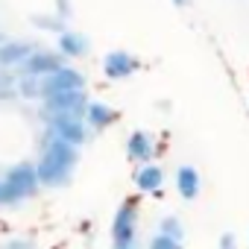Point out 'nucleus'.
Instances as JSON below:
<instances>
[{"mask_svg": "<svg viewBox=\"0 0 249 249\" xmlns=\"http://www.w3.org/2000/svg\"><path fill=\"white\" fill-rule=\"evenodd\" d=\"M79 164V147H71L53 135H41V153L36 161V173L41 188H65Z\"/></svg>", "mask_w": 249, "mask_h": 249, "instance_id": "obj_1", "label": "nucleus"}, {"mask_svg": "<svg viewBox=\"0 0 249 249\" xmlns=\"http://www.w3.org/2000/svg\"><path fill=\"white\" fill-rule=\"evenodd\" d=\"M41 182L36 173V161H18L0 176V208H18L38 194Z\"/></svg>", "mask_w": 249, "mask_h": 249, "instance_id": "obj_2", "label": "nucleus"}, {"mask_svg": "<svg viewBox=\"0 0 249 249\" xmlns=\"http://www.w3.org/2000/svg\"><path fill=\"white\" fill-rule=\"evenodd\" d=\"M88 103L91 100H88L85 91H68V94H56V97L41 100L38 114H41L44 123H53V120H82Z\"/></svg>", "mask_w": 249, "mask_h": 249, "instance_id": "obj_3", "label": "nucleus"}, {"mask_svg": "<svg viewBox=\"0 0 249 249\" xmlns=\"http://www.w3.org/2000/svg\"><path fill=\"white\" fill-rule=\"evenodd\" d=\"M111 249H135V237H138V199L129 196L123 199L111 217Z\"/></svg>", "mask_w": 249, "mask_h": 249, "instance_id": "obj_4", "label": "nucleus"}, {"mask_svg": "<svg viewBox=\"0 0 249 249\" xmlns=\"http://www.w3.org/2000/svg\"><path fill=\"white\" fill-rule=\"evenodd\" d=\"M65 68V56L56 50H44V47H36V53L21 65V76H47L53 71Z\"/></svg>", "mask_w": 249, "mask_h": 249, "instance_id": "obj_5", "label": "nucleus"}, {"mask_svg": "<svg viewBox=\"0 0 249 249\" xmlns=\"http://www.w3.org/2000/svg\"><path fill=\"white\" fill-rule=\"evenodd\" d=\"M44 132L71 144V147H82L88 141V126L85 120H53V123H44Z\"/></svg>", "mask_w": 249, "mask_h": 249, "instance_id": "obj_6", "label": "nucleus"}, {"mask_svg": "<svg viewBox=\"0 0 249 249\" xmlns=\"http://www.w3.org/2000/svg\"><path fill=\"white\" fill-rule=\"evenodd\" d=\"M138 68H141V62H138V56H132L129 50H111V53H106V59H103V73H106L108 79H126V76H132Z\"/></svg>", "mask_w": 249, "mask_h": 249, "instance_id": "obj_7", "label": "nucleus"}, {"mask_svg": "<svg viewBox=\"0 0 249 249\" xmlns=\"http://www.w3.org/2000/svg\"><path fill=\"white\" fill-rule=\"evenodd\" d=\"M159 156V147L153 141L150 132L144 129H135L129 138H126V159L129 161H138V164H153V159Z\"/></svg>", "mask_w": 249, "mask_h": 249, "instance_id": "obj_8", "label": "nucleus"}, {"mask_svg": "<svg viewBox=\"0 0 249 249\" xmlns=\"http://www.w3.org/2000/svg\"><path fill=\"white\" fill-rule=\"evenodd\" d=\"M38 44L33 41H21V38H6L0 41V68H21L33 53H36Z\"/></svg>", "mask_w": 249, "mask_h": 249, "instance_id": "obj_9", "label": "nucleus"}, {"mask_svg": "<svg viewBox=\"0 0 249 249\" xmlns=\"http://www.w3.org/2000/svg\"><path fill=\"white\" fill-rule=\"evenodd\" d=\"M173 185H176V194L191 202L202 191V176H199V170L194 164H179L176 167V176H173Z\"/></svg>", "mask_w": 249, "mask_h": 249, "instance_id": "obj_10", "label": "nucleus"}, {"mask_svg": "<svg viewBox=\"0 0 249 249\" xmlns=\"http://www.w3.org/2000/svg\"><path fill=\"white\" fill-rule=\"evenodd\" d=\"M85 126H88V132H103V129H108L111 123L117 120V111L111 108V106H106V103H100V100H91L88 103V108H85Z\"/></svg>", "mask_w": 249, "mask_h": 249, "instance_id": "obj_11", "label": "nucleus"}, {"mask_svg": "<svg viewBox=\"0 0 249 249\" xmlns=\"http://www.w3.org/2000/svg\"><path fill=\"white\" fill-rule=\"evenodd\" d=\"M56 50L65 56V59H82L88 53V38L82 33H73V30H65L56 36Z\"/></svg>", "mask_w": 249, "mask_h": 249, "instance_id": "obj_12", "label": "nucleus"}, {"mask_svg": "<svg viewBox=\"0 0 249 249\" xmlns=\"http://www.w3.org/2000/svg\"><path fill=\"white\" fill-rule=\"evenodd\" d=\"M132 182H135V188H138L141 194H156V191H161V185H164V170H161L156 161H153V164H141V167L135 170Z\"/></svg>", "mask_w": 249, "mask_h": 249, "instance_id": "obj_13", "label": "nucleus"}, {"mask_svg": "<svg viewBox=\"0 0 249 249\" xmlns=\"http://www.w3.org/2000/svg\"><path fill=\"white\" fill-rule=\"evenodd\" d=\"M30 24L33 27H38V30H47V33H65L68 27H65V21L56 15V12H47V15H30Z\"/></svg>", "mask_w": 249, "mask_h": 249, "instance_id": "obj_14", "label": "nucleus"}, {"mask_svg": "<svg viewBox=\"0 0 249 249\" xmlns=\"http://www.w3.org/2000/svg\"><path fill=\"white\" fill-rule=\"evenodd\" d=\"M156 231H159V234H167V237H173V240H185V226H182V220H179L176 214L161 217L159 226H156Z\"/></svg>", "mask_w": 249, "mask_h": 249, "instance_id": "obj_15", "label": "nucleus"}, {"mask_svg": "<svg viewBox=\"0 0 249 249\" xmlns=\"http://www.w3.org/2000/svg\"><path fill=\"white\" fill-rule=\"evenodd\" d=\"M147 249H182V240H173V237H167V234H153L150 237V243H147Z\"/></svg>", "mask_w": 249, "mask_h": 249, "instance_id": "obj_16", "label": "nucleus"}, {"mask_svg": "<svg viewBox=\"0 0 249 249\" xmlns=\"http://www.w3.org/2000/svg\"><path fill=\"white\" fill-rule=\"evenodd\" d=\"M0 249H38V246H36V240H30V237H9V240L0 243Z\"/></svg>", "mask_w": 249, "mask_h": 249, "instance_id": "obj_17", "label": "nucleus"}, {"mask_svg": "<svg viewBox=\"0 0 249 249\" xmlns=\"http://www.w3.org/2000/svg\"><path fill=\"white\" fill-rule=\"evenodd\" d=\"M56 15L62 21H71L73 18V3H71V0H56Z\"/></svg>", "mask_w": 249, "mask_h": 249, "instance_id": "obj_18", "label": "nucleus"}, {"mask_svg": "<svg viewBox=\"0 0 249 249\" xmlns=\"http://www.w3.org/2000/svg\"><path fill=\"white\" fill-rule=\"evenodd\" d=\"M217 249H237V234H234V231H223Z\"/></svg>", "mask_w": 249, "mask_h": 249, "instance_id": "obj_19", "label": "nucleus"}, {"mask_svg": "<svg viewBox=\"0 0 249 249\" xmlns=\"http://www.w3.org/2000/svg\"><path fill=\"white\" fill-rule=\"evenodd\" d=\"M173 6H179V9H185V6H191V0H173Z\"/></svg>", "mask_w": 249, "mask_h": 249, "instance_id": "obj_20", "label": "nucleus"}]
</instances>
